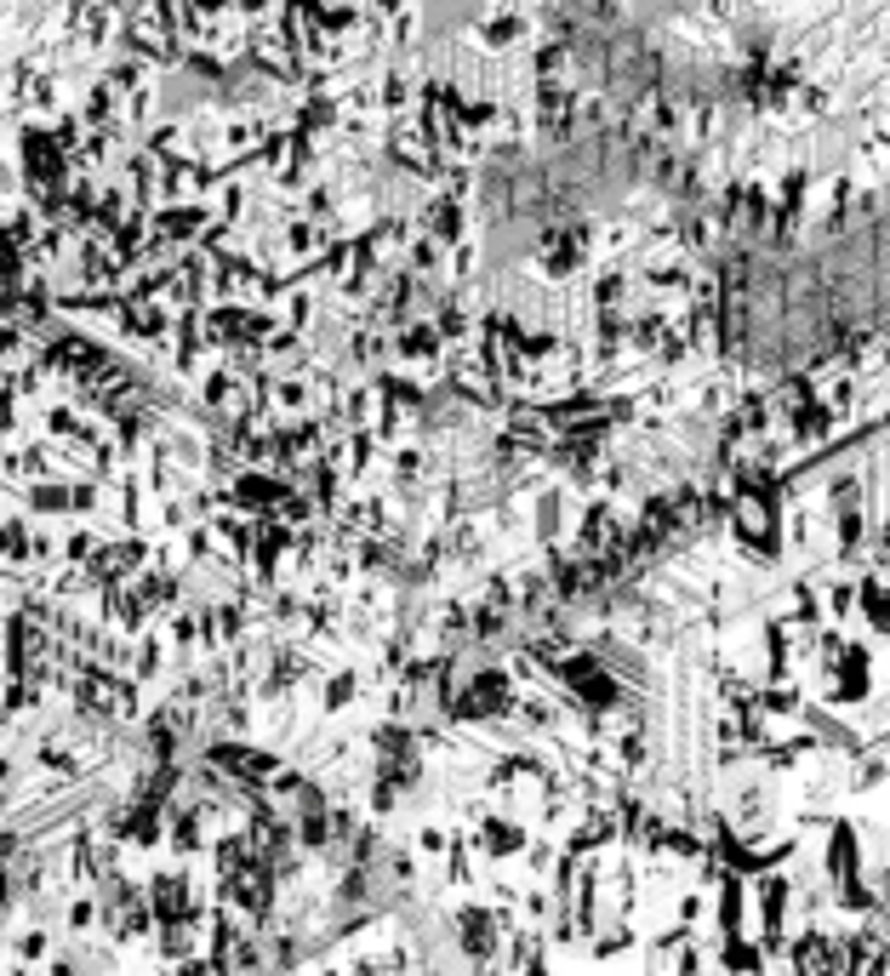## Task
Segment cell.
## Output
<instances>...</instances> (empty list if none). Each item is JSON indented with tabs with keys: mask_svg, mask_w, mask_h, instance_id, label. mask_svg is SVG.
I'll use <instances>...</instances> for the list:
<instances>
[{
	"mask_svg": "<svg viewBox=\"0 0 890 976\" xmlns=\"http://www.w3.org/2000/svg\"><path fill=\"white\" fill-rule=\"evenodd\" d=\"M554 680L559 691H566V703H577L582 714H612L622 709V686H617V674L605 668L600 657H589V651H571L566 663H554Z\"/></svg>",
	"mask_w": 890,
	"mask_h": 976,
	"instance_id": "obj_1",
	"label": "cell"
},
{
	"mask_svg": "<svg viewBox=\"0 0 890 976\" xmlns=\"http://www.w3.org/2000/svg\"><path fill=\"white\" fill-rule=\"evenodd\" d=\"M514 674L508 668H479L468 674V686H456L451 691V703H446V719L456 725H486V719H502L508 709H514Z\"/></svg>",
	"mask_w": 890,
	"mask_h": 976,
	"instance_id": "obj_2",
	"label": "cell"
},
{
	"mask_svg": "<svg viewBox=\"0 0 890 976\" xmlns=\"http://www.w3.org/2000/svg\"><path fill=\"white\" fill-rule=\"evenodd\" d=\"M589 258H594L589 223H548V229H537V269L548 281H571V274L589 269Z\"/></svg>",
	"mask_w": 890,
	"mask_h": 976,
	"instance_id": "obj_3",
	"label": "cell"
},
{
	"mask_svg": "<svg viewBox=\"0 0 890 976\" xmlns=\"http://www.w3.org/2000/svg\"><path fill=\"white\" fill-rule=\"evenodd\" d=\"M206 771H223L235 788H251L258 794L274 771H280V754H269V748H246V742H235V737H223V742H212L206 748Z\"/></svg>",
	"mask_w": 890,
	"mask_h": 976,
	"instance_id": "obj_4",
	"label": "cell"
},
{
	"mask_svg": "<svg viewBox=\"0 0 890 976\" xmlns=\"http://www.w3.org/2000/svg\"><path fill=\"white\" fill-rule=\"evenodd\" d=\"M97 925L115 937V942H143L155 937V919H149V903H143V885H109L104 903H97Z\"/></svg>",
	"mask_w": 890,
	"mask_h": 976,
	"instance_id": "obj_5",
	"label": "cell"
},
{
	"mask_svg": "<svg viewBox=\"0 0 890 976\" xmlns=\"http://www.w3.org/2000/svg\"><path fill=\"white\" fill-rule=\"evenodd\" d=\"M200 394H206V406L228 422V429H240V422L263 406L258 383H246V378H235V371H223V366H212L206 378H200Z\"/></svg>",
	"mask_w": 890,
	"mask_h": 976,
	"instance_id": "obj_6",
	"label": "cell"
},
{
	"mask_svg": "<svg viewBox=\"0 0 890 976\" xmlns=\"http://www.w3.org/2000/svg\"><path fill=\"white\" fill-rule=\"evenodd\" d=\"M468 845L479 850V857L502 862V857H520L531 840H525V829H520L508 811H479V806H474V834H468Z\"/></svg>",
	"mask_w": 890,
	"mask_h": 976,
	"instance_id": "obj_7",
	"label": "cell"
},
{
	"mask_svg": "<svg viewBox=\"0 0 890 976\" xmlns=\"http://www.w3.org/2000/svg\"><path fill=\"white\" fill-rule=\"evenodd\" d=\"M115 325L126 337H138V343H166V332H171V309H161V303H149V297H115Z\"/></svg>",
	"mask_w": 890,
	"mask_h": 976,
	"instance_id": "obj_8",
	"label": "cell"
},
{
	"mask_svg": "<svg viewBox=\"0 0 890 976\" xmlns=\"http://www.w3.org/2000/svg\"><path fill=\"white\" fill-rule=\"evenodd\" d=\"M417 240H428V246H440V252H451L456 240H468V212H456V206H446L440 194H428L423 200V212H417V229H412Z\"/></svg>",
	"mask_w": 890,
	"mask_h": 976,
	"instance_id": "obj_9",
	"label": "cell"
},
{
	"mask_svg": "<svg viewBox=\"0 0 890 976\" xmlns=\"http://www.w3.org/2000/svg\"><path fill=\"white\" fill-rule=\"evenodd\" d=\"M389 155L405 171H417V178H435V171H440V155H435V143L423 138L417 120H394V127H389Z\"/></svg>",
	"mask_w": 890,
	"mask_h": 976,
	"instance_id": "obj_10",
	"label": "cell"
},
{
	"mask_svg": "<svg viewBox=\"0 0 890 976\" xmlns=\"http://www.w3.org/2000/svg\"><path fill=\"white\" fill-rule=\"evenodd\" d=\"M787 960H794V976H833V965H839V942L822 937V931H805V937H794Z\"/></svg>",
	"mask_w": 890,
	"mask_h": 976,
	"instance_id": "obj_11",
	"label": "cell"
},
{
	"mask_svg": "<svg viewBox=\"0 0 890 976\" xmlns=\"http://www.w3.org/2000/svg\"><path fill=\"white\" fill-rule=\"evenodd\" d=\"M525 29H531L525 12H497V17L474 23V35L486 40V52H514V46H525Z\"/></svg>",
	"mask_w": 890,
	"mask_h": 976,
	"instance_id": "obj_12",
	"label": "cell"
},
{
	"mask_svg": "<svg viewBox=\"0 0 890 976\" xmlns=\"http://www.w3.org/2000/svg\"><path fill=\"white\" fill-rule=\"evenodd\" d=\"M451 845H456V829H451L446 817H428L423 829L412 834V850H405V857H412V862H417V857H440V862H446Z\"/></svg>",
	"mask_w": 890,
	"mask_h": 976,
	"instance_id": "obj_13",
	"label": "cell"
},
{
	"mask_svg": "<svg viewBox=\"0 0 890 976\" xmlns=\"http://www.w3.org/2000/svg\"><path fill=\"white\" fill-rule=\"evenodd\" d=\"M23 503H29L35 520L69 514V480H35V486H23Z\"/></svg>",
	"mask_w": 890,
	"mask_h": 976,
	"instance_id": "obj_14",
	"label": "cell"
},
{
	"mask_svg": "<svg viewBox=\"0 0 890 976\" xmlns=\"http://www.w3.org/2000/svg\"><path fill=\"white\" fill-rule=\"evenodd\" d=\"M856 606L868 617V634H885V571H868L856 583Z\"/></svg>",
	"mask_w": 890,
	"mask_h": 976,
	"instance_id": "obj_15",
	"label": "cell"
},
{
	"mask_svg": "<svg viewBox=\"0 0 890 976\" xmlns=\"http://www.w3.org/2000/svg\"><path fill=\"white\" fill-rule=\"evenodd\" d=\"M360 691H366V680H360L354 668H343V674H332V680H325L320 703H325V714H343L348 703H360Z\"/></svg>",
	"mask_w": 890,
	"mask_h": 976,
	"instance_id": "obj_16",
	"label": "cell"
},
{
	"mask_svg": "<svg viewBox=\"0 0 890 976\" xmlns=\"http://www.w3.org/2000/svg\"><path fill=\"white\" fill-rule=\"evenodd\" d=\"M12 954H17V965H46V960H52V937H46L40 925H29V931H17Z\"/></svg>",
	"mask_w": 890,
	"mask_h": 976,
	"instance_id": "obj_17",
	"label": "cell"
},
{
	"mask_svg": "<svg viewBox=\"0 0 890 976\" xmlns=\"http://www.w3.org/2000/svg\"><path fill=\"white\" fill-rule=\"evenodd\" d=\"M394 480L400 486L428 480V452H423V445H400V452H394Z\"/></svg>",
	"mask_w": 890,
	"mask_h": 976,
	"instance_id": "obj_18",
	"label": "cell"
},
{
	"mask_svg": "<svg viewBox=\"0 0 890 976\" xmlns=\"http://www.w3.org/2000/svg\"><path fill=\"white\" fill-rule=\"evenodd\" d=\"M63 925H69V931H92V925H97V896H86V891H81V896H69Z\"/></svg>",
	"mask_w": 890,
	"mask_h": 976,
	"instance_id": "obj_19",
	"label": "cell"
},
{
	"mask_svg": "<svg viewBox=\"0 0 890 976\" xmlns=\"http://www.w3.org/2000/svg\"><path fill=\"white\" fill-rule=\"evenodd\" d=\"M12 777H17V765H12V754H0V788H7Z\"/></svg>",
	"mask_w": 890,
	"mask_h": 976,
	"instance_id": "obj_20",
	"label": "cell"
}]
</instances>
